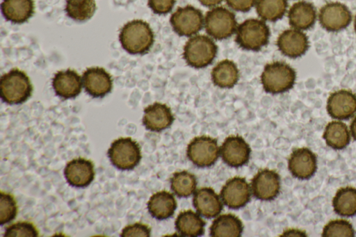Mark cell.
Here are the masks:
<instances>
[{
  "label": "cell",
  "instance_id": "1",
  "mask_svg": "<svg viewBox=\"0 0 356 237\" xmlns=\"http://www.w3.org/2000/svg\"><path fill=\"white\" fill-rule=\"evenodd\" d=\"M154 39V33L149 24L141 19L126 23L119 33L122 47L131 54H143L148 51Z\"/></svg>",
  "mask_w": 356,
  "mask_h": 237
},
{
  "label": "cell",
  "instance_id": "2",
  "mask_svg": "<svg viewBox=\"0 0 356 237\" xmlns=\"http://www.w3.org/2000/svg\"><path fill=\"white\" fill-rule=\"evenodd\" d=\"M33 86L24 72L15 68L3 74L0 80L1 99L8 104H19L31 95Z\"/></svg>",
  "mask_w": 356,
  "mask_h": 237
},
{
  "label": "cell",
  "instance_id": "3",
  "mask_svg": "<svg viewBox=\"0 0 356 237\" xmlns=\"http://www.w3.org/2000/svg\"><path fill=\"white\" fill-rule=\"evenodd\" d=\"M296 79V71L284 62L268 63L261 75L264 90L271 94L284 92L293 88Z\"/></svg>",
  "mask_w": 356,
  "mask_h": 237
},
{
  "label": "cell",
  "instance_id": "4",
  "mask_svg": "<svg viewBox=\"0 0 356 237\" xmlns=\"http://www.w3.org/2000/svg\"><path fill=\"white\" fill-rule=\"evenodd\" d=\"M217 52L218 47L211 38L195 35L184 45L183 56L188 65L200 69L211 64Z\"/></svg>",
  "mask_w": 356,
  "mask_h": 237
},
{
  "label": "cell",
  "instance_id": "5",
  "mask_svg": "<svg viewBox=\"0 0 356 237\" xmlns=\"http://www.w3.org/2000/svg\"><path fill=\"white\" fill-rule=\"evenodd\" d=\"M270 29L261 19H248L241 23L236 31V42L240 47L259 51L268 43Z\"/></svg>",
  "mask_w": 356,
  "mask_h": 237
},
{
  "label": "cell",
  "instance_id": "6",
  "mask_svg": "<svg viewBox=\"0 0 356 237\" xmlns=\"http://www.w3.org/2000/svg\"><path fill=\"white\" fill-rule=\"evenodd\" d=\"M107 154L112 164L122 170L134 169L142 157L138 143L131 138L115 140Z\"/></svg>",
  "mask_w": 356,
  "mask_h": 237
},
{
  "label": "cell",
  "instance_id": "7",
  "mask_svg": "<svg viewBox=\"0 0 356 237\" xmlns=\"http://www.w3.org/2000/svg\"><path fill=\"white\" fill-rule=\"evenodd\" d=\"M204 25L208 35L216 40L229 38L238 27L235 15L224 7H215L208 11Z\"/></svg>",
  "mask_w": 356,
  "mask_h": 237
},
{
  "label": "cell",
  "instance_id": "8",
  "mask_svg": "<svg viewBox=\"0 0 356 237\" xmlns=\"http://www.w3.org/2000/svg\"><path fill=\"white\" fill-rule=\"evenodd\" d=\"M187 156L196 166L207 167L213 165L219 157L217 140L209 136L194 138L187 147Z\"/></svg>",
  "mask_w": 356,
  "mask_h": 237
},
{
  "label": "cell",
  "instance_id": "9",
  "mask_svg": "<svg viewBox=\"0 0 356 237\" xmlns=\"http://www.w3.org/2000/svg\"><path fill=\"white\" fill-rule=\"evenodd\" d=\"M175 32L180 36H193L203 27L204 18L202 12L192 6L178 8L170 19Z\"/></svg>",
  "mask_w": 356,
  "mask_h": 237
},
{
  "label": "cell",
  "instance_id": "10",
  "mask_svg": "<svg viewBox=\"0 0 356 237\" xmlns=\"http://www.w3.org/2000/svg\"><path fill=\"white\" fill-rule=\"evenodd\" d=\"M251 187L253 195L257 199L263 201L273 200L280 193V175L272 170H261L252 179Z\"/></svg>",
  "mask_w": 356,
  "mask_h": 237
},
{
  "label": "cell",
  "instance_id": "11",
  "mask_svg": "<svg viewBox=\"0 0 356 237\" xmlns=\"http://www.w3.org/2000/svg\"><path fill=\"white\" fill-rule=\"evenodd\" d=\"M223 203L228 208L238 209L250 199V188L245 178L235 177L227 181L220 191Z\"/></svg>",
  "mask_w": 356,
  "mask_h": 237
},
{
  "label": "cell",
  "instance_id": "12",
  "mask_svg": "<svg viewBox=\"0 0 356 237\" xmlns=\"http://www.w3.org/2000/svg\"><path fill=\"white\" fill-rule=\"evenodd\" d=\"M250 153L249 145L239 136L227 137L220 147L222 161L233 167H239L246 164L249 161Z\"/></svg>",
  "mask_w": 356,
  "mask_h": 237
},
{
  "label": "cell",
  "instance_id": "13",
  "mask_svg": "<svg viewBox=\"0 0 356 237\" xmlns=\"http://www.w3.org/2000/svg\"><path fill=\"white\" fill-rule=\"evenodd\" d=\"M318 19L321 25L329 31H339L346 28L351 21V14L343 3L332 2L320 10Z\"/></svg>",
  "mask_w": 356,
  "mask_h": 237
},
{
  "label": "cell",
  "instance_id": "14",
  "mask_svg": "<svg viewBox=\"0 0 356 237\" xmlns=\"http://www.w3.org/2000/svg\"><path fill=\"white\" fill-rule=\"evenodd\" d=\"M328 114L337 120H347L356 113V95L348 90L332 93L327 101Z\"/></svg>",
  "mask_w": 356,
  "mask_h": 237
},
{
  "label": "cell",
  "instance_id": "15",
  "mask_svg": "<svg viewBox=\"0 0 356 237\" xmlns=\"http://www.w3.org/2000/svg\"><path fill=\"white\" fill-rule=\"evenodd\" d=\"M288 167L290 172L296 178L308 179L316 171V156L308 148L296 149L290 155Z\"/></svg>",
  "mask_w": 356,
  "mask_h": 237
},
{
  "label": "cell",
  "instance_id": "16",
  "mask_svg": "<svg viewBox=\"0 0 356 237\" xmlns=\"http://www.w3.org/2000/svg\"><path fill=\"white\" fill-rule=\"evenodd\" d=\"M82 81L86 92L95 98L104 97L113 88L111 75L99 67L87 68L83 74Z\"/></svg>",
  "mask_w": 356,
  "mask_h": 237
},
{
  "label": "cell",
  "instance_id": "17",
  "mask_svg": "<svg viewBox=\"0 0 356 237\" xmlns=\"http://www.w3.org/2000/svg\"><path fill=\"white\" fill-rule=\"evenodd\" d=\"M307 36L300 30L284 31L277 38V46L284 56L295 58L305 54L309 48Z\"/></svg>",
  "mask_w": 356,
  "mask_h": 237
},
{
  "label": "cell",
  "instance_id": "18",
  "mask_svg": "<svg viewBox=\"0 0 356 237\" xmlns=\"http://www.w3.org/2000/svg\"><path fill=\"white\" fill-rule=\"evenodd\" d=\"M64 175L71 186L76 188L86 187L94 179V165L90 160L74 158L67 163Z\"/></svg>",
  "mask_w": 356,
  "mask_h": 237
},
{
  "label": "cell",
  "instance_id": "19",
  "mask_svg": "<svg viewBox=\"0 0 356 237\" xmlns=\"http://www.w3.org/2000/svg\"><path fill=\"white\" fill-rule=\"evenodd\" d=\"M173 121L174 116L166 104L155 102L144 109L143 124L147 130L163 131L170 127Z\"/></svg>",
  "mask_w": 356,
  "mask_h": 237
},
{
  "label": "cell",
  "instance_id": "20",
  "mask_svg": "<svg viewBox=\"0 0 356 237\" xmlns=\"http://www.w3.org/2000/svg\"><path fill=\"white\" fill-rule=\"evenodd\" d=\"M52 86L58 96L63 99L73 98L81 91V78L73 70L58 71L52 79Z\"/></svg>",
  "mask_w": 356,
  "mask_h": 237
},
{
  "label": "cell",
  "instance_id": "21",
  "mask_svg": "<svg viewBox=\"0 0 356 237\" xmlns=\"http://www.w3.org/2000/svg\"><path fill=\"white\" fill-rule=\"evenodd\" d=\"M193 204L196 211L207 218L216 217L223 206L219 196L211 188H201L194 194Z\"/></svg>",
  "mask_w": 356,
  "mask_h": 237
},
{
  "label": "cell",
  "instance_id": "22",
  "mask_svg": "<svg viewBox=\"0 0 356 237\" xmlns=\"http://www.w3.org/2000/svg\"><path fill=\"white\" fill-rule=\"evenodd\" d=\"M1 8L6 20L22 24L33 16L35 7L33 0H3Z\"/></svg>",
  "mask_w": 356,
  "mask_h": 237
},
{
  "label": "cell",
  "instance_id": "23",
  "mask_svg": "<svg viewBox=\"0 0 356 237\" xmlns=\"http://www.w3.org/2000/svg\"><path fill=\"white\" fill-rule=\"evenodd\" d=\"M147 209L152 217L164 220L174 214L177 209V202L172 194L162 190L151 196L147 202Z\"/></svg>",
  "mask_w": 356,
  "mask_h": 237
},
{
  "label": "cell",
  "instance_id": "24",
  "mask_svg": "<svg viewBox=\"0 0 356 237\" xmlns=\"http://www.w3.org/2000/svg\"><path fill=\"white\" fill-rule=\"evenodd\" d=\"M289 22L293 28L306 30L312 27L316 19L314 6L307 1L294 3L288 13Z\"/></svg>",
  "mask_w": 356,
  "mask_h": 237
},
{
  "label": "cell",
  "instance_id": "25",
  "mask_svg": "<svg viewBox=\"0 0 356 237\" xmlns=\"http://www.w3.org/2000/svg\"><path fill=\"white\" fill-rule=\"evenodd\" d=\"M243 226L241 220L232 213L223 214L215 219L210 227L213 237H240Z\"/></svg>",
  "mask_w": 356,
  "mask_h": 237
},
{
  "label": "cell",
  "instance_id": "26",
  "mask_svg": "<svg viewBox=\"0 0 356 237\" xmlns=\"http://www.w3.org/2000/svg\"><path fill=\"white\" fill-rule=\"evenodd\" d=\"M177 231L184 236L196 237L204 234L206 222L191 210L183 211L175 220Z\"/></svg>",
  "mask_w": 356,
  "mask_h": 237
},
{
  "label": "cell",
  "instance_id": "27",
  "mask_svg": "<svg viewBox=\"0 0 356 237\" xmlns=\"http://www.w3.org/2000/svg\"><path fill=\"white\" fill-rule=\"evenodd\" d=\"M239 79L236 65L230 60H222L213 68L211 79L214 85L221 88H231Z\"/></svg>",
  "mask_w": 356,
  "mask_h": 237
},
{
  "label": "cell",
  "instance_id": "28",
  "mask_svg": "<svg viewBox=\"0 0 356 237\" xmlns=\"http://www.w3.org/2000/svg\"><path fill=\"white\" fill-rule=\"evenodd\" d=\"M332 206L335 213L341 216L356 215V189L350 186L339 189L332 199Z\"/></svg>",
  "mask_w": 356,
  "mask_h": 237
},
{
  "label": "cell",
  "instance_id": "29",
  "mask_svg": "<svg viewBox=\"0 0 356 237\" xmlns=\"http://www.w3.org/2000/svg\"><path fill=\"white\" fill-rule=\"evenodd\" d=\"M323 136L326 144L334 149L345 148L350 140L346 124L339 121L329 122L325 126Z\"/></svg>",
  "mask_w": 356,
  "mask_h": 237
},
{
  "label": "cell",
  "instance_id": "30",
  "mask_svg": "<svg viewBox=\"0 0 356 237\" xmlns=\"http://www.w3.org/2000/svg\"><path fill=\"white\" fill-rule=\"evenodd\" d=\"M287 8L286 0H257L256 10L264 20L275 22L281 19Z\"/></svg>",
  "mask_w": 356,
  "mask_h": 237
},
{
  "label": "cell",
  "instance_id": "31",
  "mask_svg": "<svg viewBox=\"0 0 356 237\" xmlns=\"http://www.w3.org/2000/svg\"><path fill=\"white\" fill-rule=\"evenodd\" d=\"M197 186L196 177L187 171L177 172L170 179V188L179 197H186L192 195Z\"/></svg>",
  "mask_w": 356,
  "mask_h": 237
},
{
  "label": "cell",
  "instance_id": "32",
  "mask_svg": "<svg viewBox=\"0 0 356 237\" xmlns=\"http://www.w3.org/2000/svg\"><path fill=\"white\" fill-rule=\"evenodd\" d=\"M96 10L95 0H67L65 12L71 19L83 22L90 19Z\"/></svg>",
  "mask_w": 356,
  "mask_h": 237
},
{
  "label": "cell",
  "instance_id": "33",
  "mask_svg": "<svg viewBox=\"0 0 356 237\" xmlns=\"http://www.w3.org/2000/svg\"><path fill=\"white\" fill-rule=\"evenodd\" d=\"M323 237H354L355 230L347 220L339 219L330 221L323 228Z\"/></svg>",
  "mask_w": 356,
  "mask_h": 237
},
{
  "label": "cell",
  "instance_id": "34",
  "mask_svg": "<svg viewBox=\"0 0 356 237\" xmlns=\"http://www.w3.org/2000/svg\"><path fill=\"white\" fill-rule=\"evenodd\" d=\"M17 213V206L14 197L1 191L0 193V224L3 225L12 221Z\"/></svg>",
  "mask_w": 356,
  "mask_h": 237
},
{
  "label": "cell",
  "instance_id": "35",
  "mask_svg": "<svg viewBox=\"0 0 356 237\" xmlns=\"http://www.w3.org/2000/svg\"><path fill=\"white\" fill-rule=\"evenodd\" d=\"M38 231L35 226L30 222H18L8 227L5 231L6 237H38Z\"/></svg>",
  "mask_w": 356,
  "mask_h": 237
},
{
  "label": "cell",
  "instance_id": "36",
  "mask_svg": "<svg viewBox=\"0 0 356 237\" xmlns=\"http://www.w3.org/2000/svg\"><path fill=\"white\" fill-rule=\"evenodd\" d=\"M151 234V228L147 224L136 222L126 226L122 231L120 236L122 237L143 236L149 237Z\"/></svg>",
  "mask_w": 356,
  "mask_h": 237
},
{
  "label": "cell",
  "instance_id": "37",
  "mask_svg": "<svg viewBox=\"0 0 356 237\" xmlns=\"http://www.w3.org/2000/svg\"><path fill=\"white\" fill-rule=\"evenodd\" d=\"M175 0H148V6L152 10L159 15H164L170 12L175 5Z\"/></svg>",
  "mask_w": 356,
  "mask_h": 237
},
{
  "label": "cell",
  "instance_id": "38",
  "mask_svg": "<svg viewBox=\"0 0 356 237\" xmlns=\"http://www.w3.org/2000/svg\"><path fill=\"white\" fill-rule=\"evenodd\" d=\"M226 2L229 7L236 11L247 12L254 6L257 0H226Z\"/></svg>",
  "mask_w": 356,
  "mask_h": 237
},
{
  "label": "cell",
  "instance_id": "39",
  "mask_svg": "<svg viewBox=\"0 0 356 237\" xmlns=\"http://www.w3.org/2000/svg\"><path fill=\"white\" fill-rule=\"evenodd\" d=\"M306 233L303 231L296 229H287L283 232V234L280 236H306Z\"/></svg>",
  "mask_w": 356,
  "mask_h": 237
},
{
  "label": "cell",
  "instance_id": "40",
  "mask_svg": "<svg viewBox=\"0 0 356 237\" xmlns=\"http://www.w3.org/2000/svg\"><path fill=\"white\" fill-rule=\"evenodd\" d=\"M201 4L207 7H214L220 3L222 0H198Z\"/></svg>",
  "mask_w": 356,
  "mask_h": 237
},
{
  "label": "cell",
  "instance_id": "41",
  "mask_svg": "<svg viewBox=\"0 0 356 237\" xmlns=\"http://www.w3.org/2000/svg\"><path fill=\"white\" fill-rule=\"evenodd\" d=\"M350 132L353 138L356 140V117H355L350 124Z\"/></svg>",
  "mask_w": 356,
  "mask_h": 237
},
{
  "label": "cell",
  "instance_id": "42",
  "mask_svg": "<svg viewBox=\"0 0 356 237\" xmlns=\"http://www.w3.org/2000/svg\"><path fill=\"white\" fill-rule=\"evenodd\" d=\"M354 27H355V33H356V17H355V19Z\"/></svg>",
  "mask_w": 356,
  "mask_h": 237
}]
</instances>
